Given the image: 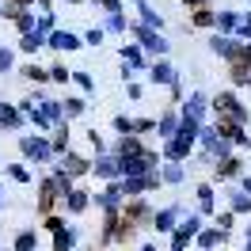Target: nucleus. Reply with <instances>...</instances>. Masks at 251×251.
I'll list each match as a JSON object with an SVG mask.
<instances>
[{
    "instance_id": "0eeeda50",
    "label": "nucleus",
    "mask_w": 251,
    "mask_h": 251,
    "mask_svg": "<svg viewBox=\"0 0 251 251\" xmlns=\"http://www.w3.org/2000/svg\"><path fill=\"white\" fill-rule=\"evenodd\" d=\"M129 31H133V38L141 42V50H149L152 57H164V53H168V42L156 34V27H149V23H133Z\"/></svg>"
},
{
    "instance_id": "6ab92c4d",
    "label": "nucleus",
    "mask_w": 251,
    "mask_h": 251,
    "mask_svg": "<svg viewBox=\"0 0 251 251\" xmlns=\"http://www.w3.org/2000/svg\"><path fill=\"white\" fill-rule=\"evenodd\" d=\"M23 122H27V114L19 110V103L12 107V103H0V129H23Z\"/></svg>"
},
{
    "instance_id": "7ed1b4c3",
    "label": "nucleus",
    "mask_w": 251,
    "mask_h": 251,
    "mask_svg": "<svg viewBox=\"0 0 251 251\" xmlns=\"http://www.w3.org/2000/svg\"><path fill=\"white\" fill-rule=\"evenodd\" d=\"M198 145H202V152H205L209 160L232 156V141H228V137H221L217 126H202V129H198Z\"/></svg>"
},
{
    "instance_id": "9d476101",
    "label": "nucleus",
    "mask_w": 251,
    "mask_h": 251,
    "mask_svg": "<svg viewBox=\"0 0 251 251\" xmlns=\"http://www.w3.org/2000/svg\"><path fill=\"white\" fill-rule=\"evenodd\" d=\"M213 126H217L221 137H228L232 145H248V149H251V137H248V126H244V122H232V118H217Z\"/></svg>"
},
{
    "instance_id": "6e6d98bb",
    "label": "nucleus",
    "mask_w": 251,
    "mask_h": 251,
    "mask_svg": "<svg viewBox=\"0 0 251 251\" xmlns=\"http://www.w3.org/2000/svg\"><path fill=\"white\" fill-rule=\"evenodd\" d=\"M236 34H240L244 42H251V16H244V23H240V31H236Z\"/></svg>"
},
{
    "instance_id": "0e129e2a",
    "label": "nucleus",
    "mask_w": 251,
    "mask_h": 251,
    "mask_svg": "<svg viewBox=\"0 0 251 251\" xmlns=\"http://www.w3.org/2000/svg\"><path fill=\"white\" fill-rule=\"evenodd\" d=\"M248 248H251V225H248Z\"/></svg>"
},
{
    "instance_id": "c9c22d12",
    "label": "nucleus",
    "mask_w": 251,
    "mask_h": 251,
    "mask_svg": "<svg viewBox=\"0 0 251 251\" xmlns=\"http://www.w3.org/2000/svg\"><path fill=\"white\" fill-rule=\"evenodd\" d=\"M0 16L12 19V23H19V19L27 16V8H23V4H16V0H8V4H0Z\"/></svg>"
},
{
    "instance_id": "13d9d810",
    "label": "nucleus",
    "mask_w": 251,
    "mask_h": 251,
    "mask_svg": "<svg viewBox=\"0 0 251 251\" xmlns=\"http://www.w3.org/2000/svg\"><path fill=\"white\" fill-rule=\"evenodd\" d=\"M126 95L129 99H141V84H126Z\"/></svg>"
},
{
    "instance_id": "4468645a",
    "label": "nucleus",
    "mask_w": 251,
    "mask_h": 251,
    "mask_svg": "<svg viewBox=\"0 0 251 251\" xmlns=\"http://www.w3.org/2000/svg\"><path fill=\"white\" fill-rule=\"evenodd\" d=\"M179 122H183V110L168 107L164 114H160V122H156V137H160V141H168V137H175V129H179Z\"/></svg>"
},
{
    "instance_id": "052dcab7",
    "label": "nucleus",
    "mask_w": 251,
    "mask_h": 251,
    "mask_svg": "<svg viewBox=\"0 0 251 251\" xmlns=\"http://www.w3.org/2000/svg\"><path fill=\"white\" fill-rule=\"evenodd\" d=\"M240 187H244V190L251 194V175H240Z\"/></svg>"
},
{
    "instance_id": "37998d69",
    "label": "nucleus",
    "mask_w": 251,
    "mask_h": 251,
    "mask_svg": "<svg viewBox=\"0 0 251 251\" xmlns=\"http://www.w3.org/2000/svg\"><path fill=\"white\" fill-rule=\"evenodd\" d=\"M50 80H53V84H69V80H73V73H69L65 65H50Z\"/></svg>"
},
{
    "instance_id": "a18cd8bd",
    "label": "nucleus",
    "mask_w": 251,
    "mask_h": 251,
    "mask_svg": "<svg viewBox=\"0 0 251 251\" xmlns=\"http://www.w3.org/2000/svg\"><path fill=\"white\" fill-rule=\"evenodd\" d=\"M42 228H46V232H61V228H65V217L50 213V217H42Z\"/></svg>"
},
{
    "instance_id": "58836bf2",
    "label": "nucleus",
    "mask_w": 251,
    "mask_h": 251,
    "mask_svg": "<svg viewBox=\"0 0 251 251\" xmlns=\"http://www.w3.org/2000/svg\"><path fill=\"white\" fill-rule=\"evenodd\" d=\"M122 61H126V65H133V69H141V65H145V57H141V42H137V46H122Z\"/></svg>"
},
{
    "instance_id": "79ce46f5",
    "label": "nucleus",
    "mask_w": 251,
    "mask_h": 251,
    "mask_svg": "<svg viewBox=\"0 0 251 251\" xmlns=\"http://www.w3.org/2000/svg\"><path fill=\"white\" fill-rule=\"evenodd\" d=\"M80 114H84V99H76V95L65 99V118H80Z\"/></svg>"
},
{
    "instance_id": "09e8293b",
    "label": "nucleus",
    "mask_w": 251,
    "mask_h": 251,
    "mask_svg": "<svg viewBox=\"0 0 251 251\" xmlns=\"http://www.w3.org/2000/svg\"><path fill=\"white\" fill-rule=\"evenodd\" d=\"M152 129H156V122H152V118H133V133H152Z\"/></svg>"
},
{
    "instance_id": "c756f323",
    "label": "nucleus",
    "mask_w": 251,
    "mask_h": 251,
    "mask_svg": "<svg viewBox=\"0 0 251 251\" xmlns=\"http://www.w3.org/2000/svg\"><path fill=\"white\" fill-rule=\"evenodd\" d=\"M88 202H92V198H88V190H73V194H69V198H65V209H69V213H84V209H88Z\"/></svg>"
},
{
    "instance_id": "c03bdc74",
    "label": "nucleus",
    "mask_w": 251,
    "mask_h": 251,
    "mask_svg": "<svg viewBox=\"0 0 251 251\" xmlns=\"http://www.w3.org/2000/svg\"><path fill=\"white\" fill-rule=\"evenodd\" d=\"M114 133H118V137L133 133V118H126V114H114Z\"/></svg>"
},
{
    "instance_id": "e433bc0d",
    "label": "nucleus",
    "mask_w": 251,
    "mask_h": 251,
    "mask_svg": "<svg viewBox=\"0 0 251 251\" xmlns=\"http://www.w3.org/2000/svg\"><path fill=\"white\" fill-rule=\"evenodd\" d=\"M194 27H217V16L209 12V8H194V16H190Z\"/></svg>"
},
{
    "instance_id": "680f3d73",
    "label": "nucleus",
    "mask_w": 251,
    "mask_h": 251,
    "mask_svg": "<svg viewBox=\"0 0 251 251\" xmlns=\"http://www.w3.org/2000/svg\"><path fill=\"white\" fill-rule=\"evenodd\" d=\"M16 4H23V8H31V4H34V0H16Z\"/></svg>"
},
{
    "instance_id": "393cba45",
    "label": "nucleus",
    "mask_w": 251,
    "mask_h": 251,
    "mask_svg": "<svg viewBox=\"0 0 251 251\" xmlns=\"http://www.w3.org/2000/svg\"><path fill=\"white\" fill-rule=\"evenodd\" d=\"M228 80L236 88H251V61H232L228 65Z\"/></svg>"
},
{
    "instance_id": "864d4df0",
    "label": "nucleus",
    "mask_w": 251,
    "mask_h": 251,
    "mask_svg": "<svg viewBox=\"0 0 251 251\" xmlns=\"http://www.w3.org/2000/svg\"><path fill=\"white\" fill-rule=\"evenodd\" d=\"M84 42H88V46H99V42H103V31H99V27H92V31L84 34Z\"/></svg>"
},
{
    "instance_id": "7c9ffc66",
    "label": "nucleus",
    "mask_w": 251,
    "mask_h": 251,
    "mask_svg": "<svg viewBox=\"0 0 251 251\" xmlns=\"http://www.w3.org/2000/svg\"><path fill=\"white\" fill-rule=\"evenodd\" d=\"M19 76L27 80V84H46V80H50V69H42V65H23V69H19Z\"/></svg>"
},
{
    "instance_id": "a211bd4d",
    "label": "nucleus",
    "mask_w": 251,
    "mask_h": 251,
    "mask_svg": "<svg viewBox=\"0 0 251 251\" xmlns=\"http://www.w3.org/2000/svg\"><path fill=\"white\" fill-rule=\"evenodd\" d=\"M209 107H213V103H209V99H205L202 92H194V95L187 99V103H183V114H187V118H194V122H202V126H205V110H209Z\"/></svg>"
},
{
    "instance_id": "1a4fd4ad",
    "label": "nucleus",
    "mask_w": 251,
    "mask_h": 251,
    "mask_svg": "<svg viewBox=\"0 0 251 251\" xmlns=\"http://www.w3.org/2000/svg\"><path fill=\"white\" fill-rule=\"evenodd\" d=\"M57 168H65V172L73 175V179H84V175H92V160L80 156V152H65V156H57Z\"/></svg>"
},
{
    "instance_id": "8fccbe9b",
    "label": "nucleus",
    "mask_w": 251,
    "mask_h": 251,
    "mask_svg": "<svg viewBox=\"0 0 251 251\" xmlns=\"http://www.w3.org/2000/svg\"><path fill=\"white\" fill-rule=\"evenodd\" d=\"M217 225L225 228V232H232V225H236V213H232V209H225V213H217Z\"/></svg>"
},
{
    "instance_id": "2f4dec72",
    "label": "nucleus",
    "mask_w": 251,
    "mask_h": 251,
    "mask_svg": "<svg viewBox=\"0 0 251 251\" xmlns=\"http://www.w3.org/2000/svg\"><path fill=\"white\" fill-rule=\"evenodd\" d=\"M12 248H16V251H38V232H34V228H23V232L16 236Z\"/></svg>"
},
{
    "instance_id": "4be33fe9",
    "label": "nucleus",
    "mask_w": 251,
    "mask_h": 251,
    "mask_svg": "<svg viewBox=\"0 0 251 251\" xmlns=\"http://www.w3.org/2000/svg\"><path fill=\"white\" fill-rule=\"evenodd\" d=\"M194 198H198V213H202V217L217 209V190H213V183H198Z\"/></svg>"
},
{
    "instance_id": "4d7b16f0",
    "label": "nucleus",
    "mask_w": 251,
    "mask_h": 251,
    "mask_svg": "<svg viewBox=\"0 0 251 251\" xmlns=\"http://www.w3.org/2000/svg\"><path fill=\"white\" fill-rule=\"evenodd\" d=\"M103 8H107V16H114V12H122V0H99Z\"/></svg>"
},
{
    "instance_id": "69168bd1",
    "label": "nucleus",
    "mask_w": 251,
    "mask_h": 251,
    "mask_svg": "<svg viewBox=\"0 0 251 251\" xmlns=\"http://www.w3.org/2000/svg\"><path fill=\"white\" fill-rule=\"evenodd\" d=\"M0 205H4V190H0Z\"/></svg>"
},
{
    "instance_id": "5fc2aeb1",
    "label": "nucleus",
    "mask_w": 251,
    "mask_h": 251,
    "mask_svg": "<svg viewBox=\"0 0 251 251\" xmlns=\"http://www.w3.org/2000/svg\"><path fill=\"white\" fill-rule=\"evenodd\" d=\"M168 92H172V107H179V103H183V84L175 80V84H172V88H168Z\"/></svg>"
},
{
    "instance_id": "20e7f679",
    "label": "nucleus",
    "mask_w": 251,
    "mask_h": 251,
    "mask_svg": "<svg viewBox=\"0 0 251 251\" xmlns=\"http://www.w3.org/2000/svg\"><path fill=\"white\" fill-rule=\"evenodd\" d=\"M213 110H217V118H232V122L248 126V107L240 103V95H236V92H217V95H213Z\"/></svg>"
},
{
    "instance_id": "423d86ee",
    "label": "nucleus",
    "mask_w": 251,
    "mask_h": 251,
    "mask_svg": "<svg viewBox=\"0 0 251 251\" xmlns=\"http://www.w3.org/2000/svg\"><path fill=\"white\" fill-rule=\"evenodd\" d=\"M202 232V213H190L187 221H179L172 232V251H187V244H194Z\"/></svg>"
},
{
    "instance_id": "cd10ccee",
    "label": "nucleus",
    "mask_w": 251,
    "mask_h": 251,
    "mask_svg": "<svg viewBox=\"0 0 251 251\" xmlns=\"http://www.w3.org/2000/svg\"><path fill=\"white\" fill-rule=\"evenodd\" d=\"M76 248V228L73 225H65L61 232H53V251H73Z\"/></svg>"
},
{
    "instance_id": "603ef678",
    "label": "nucleus",
    "mask_w": 251,
    "mask_h": 251,
    "mask_svg": "<svg viewBox=\"0 0 251 251\" xmlns=\"http://www.w3.org/2000/svg\"><path fill=\"white\" fill-rule=\"evenodd\" d=\"M88 141H92L95 156H103V137H99V129H88Z\"/></svg>"
},
{
    "instance_id": "3c124183",
    "label": "nucleus",
    "mask_w": 251,
    "mask_h": 251,
    "mask_svg": "<svg viewBox=\"0 0 251 251\" xmlns=\"http://www.w3.org/2000/svg\"><path fill=\"white\" fill-rule=\"evenodd\" d=\"M12 65H16V57H12V50H4V46H0V73H8Z\"/></svg>"
},
{
    "instance_id": "c85d7f7f",
    "label": "nucleus",
    "mask_w": 251,
    "mask_h": 251,
    "mask_svg": "<svg viewBox=\"0 0 251 251\" xmlns=\"http://www.w3.org/2000/svg\"><path fill=\"white\" fill-rule=\"evenodd\" d=\"M240 23H244V16H236V12H217V31L221 34H236Z\"/></svg>"
},
{
    "instance_id": "e2e57ef3",
    "label": "nucleus",
    "mask_w": 251,
    "mask_h": 251,
    "mask_svg": "<svg viewBox=\"0 0 251 251\" xmlns=\"http://www.w3.org/2000/svg\"><path fill=\"white\" fill-rule=\"evenodd\" d=\"M141 251H156V244H145V248H141Z\"/></svg>"
},
{
    "instance_id": "dca6fc26",
    "label": "nucleus",
    "mask_w": 251,
    "mask_h": 251,
    "mask_svg": "<svg viewBox=\"0 0 251 251\" xmlns=\"http://www.w3.org/2000/svg\"><path fill=\"white\" fill-rule=\"evenodd\" d=\"M149 145L141 141V133H126V137H118L114 141V156L122 160V156H137V152H145Z\"/></svg>"
},
{
    "instance_id": "9b49d317",
    "label": "nucleus",
    "mask_w": 251,
    "mask_h": 251,
    "mask_svg": "<svg viewBox=\"0 0 251 251\" xmlns=\"http://www.w3.org/2000/svg\"><path fill=\"white\" fill-rule=\"evenodd\" d=\"M122 202H126L122 179H114V183H107V194H99V198H95V205H99L103 213H110V209H122Z\"/></svg>"
},
{
    "instance_id": "de8ad7c7",
    "label": "nucleus",
    "mask_w": 251,
    "mask_h": 251,
    "mask_svg": "<svg viewBox=\"0 0 251 251\" xmlns=\"http://www.w3.org/2000/svg\"><path fill=\"white\" fill-rule=\"evenodd\" d=\"M73 84H76L80 92H92V88H95V80L88 76V73H73Z\"/></svg>"
},
{
    "instance_id": "b1692460",
    "label": "nucleus",
    "mask_w": 251,
    "mask_h": 251,
    "mask_svg": "<svg viewBox=\"0 0 251 251\" xmlns=\"http://www.w3.org/2000/svg\"><path fill=\"white\" fill-rule=\"evenodd\" d=\"M228 209H232L236 217H248V213H251V194H248L244 187L228 190Z\"/></svg>"
},
{
    "instance_id": "f257e3e1",
    "label": "nucleus",
    "mask_w": 251,
    "mask_h": 251,
    "mask_svg": "<svg viewBox=\"0 0 251 251\" xmlns=\"http://www.w3.org/2000/svg\"><path fill=\"white\" fill-rule=\"evenodd\" d=\"M198 129H202V122H194V118H187V114H183V122H179V129H175V137H168V141H164L160 156L183 164V160L194 152V145H198Z\"/></svg>"
},
{
    "instance_id": "2eb2a0df",
    "label": "nucleus",
    "mask_w": 251,
    "mask_h": 251,
    "mask_svg": "<svg viewBox=\"0 0 251 251\" xmlns=\"http://www.w3.org/2000/svg\"><path fill=\"white\" fill-rule=\"evenodd\" d=\"M84 46V38L80 34H69V31H50V50H57V53H73V50Z\"/></svg>"
},
{
    "instance_id": "aec40b11",
    "label": "nucleus",
    "mask_w": 251,
    "mask_h": 251,
    "mask_svg": "<svg viewBox=\"0 0 251 251\" xmlns=\"http://www.w3.org/2000/svg\"><path fill=\"white\" fill-rule=\"evenodd\" d=\"M149 76L156 80V84H164V88H172L175 80H179V73H175V69H172L168 61H164V57H156V61L149 65Z\"/></svg>"
},
{
    "instance_id": "5701e85b",
    "label": "nucleus",
    "mask_w": 251,
    "mask_h": 251,
    "mask_svg": "<svg viewBox=\"0 0 251 251\" xmlns=\"http://www.w3.org/2000/svg\"><path fill=\"white\" fill-rule=\"evenodd\" d=\"M175 225H179V205H168V209L152 213V228L156 232H175Z\"/></svg>"
},
{
    "instance_id": "f3484780",
    "label": "nucleus",
    "mask_w": 251,
    "mask_h": 251,
    "mask_svg": "<svg viewBox=\"0 0 251 251\" xmlns=\"http://www.w3.org/2000/svg\"><path fill=\"white\" fill-rule=\"evenodd\" d=\"M118 225H122V209H110L107 221H103V228H99V248L118 244Z\"/></svg>"
},
{
    "instance_id": "6e6552de",
    "label": "nucleus",
    "mask_w": 251,
    "mask_h": 251,
    "mask_svg": "<svg viewBox=\"0 0 251 251\" xmlns=\"http://www.w3.org/2000/svg\"><path fill=\"white\" fill-rule=\"evenodd\" d=\"M92 175H99V179L114 183V179H122V160L114 156V152H103V156L92 160Z\"/></svg>"
},
{
    "instance_id": "473e14b6",
    "label": "nucleus",
    "mask_w": 251,
    "mask_h": 251,
    "mask_svg": "<svg viewBox=\"0 0 251 251\" xmlns=\"http://www.w3.org/2000/svg\"><path fill=\"white\" fill-rule=\"evenodd\" d=\"M160 175H164V183H183V164H175V160H164V168H160Z\"/></svg>"
},
{
    "instance_id": "39448f33",
    "label": "nucleus",
    "mask_w": 251,
    "mask_h": 251,
    "mask_svg": "<svg viewBox=\"0 0 251 251\" xmlns=\"http://www.w3.org/2000/svg\"><path fill=\"white\" fill-rule=\"evenodd\" d=\"M57 202H65L57 179H53V175H42V179H38V202H34V205H38V213H42V217H50Z\"/></svg>"
},
{
    "instance_id": "338daca9",
    "label": "nucleus",
    "mask_w": 251,
    "mask_h": 251,
    "mask_svg": "<svg viewBox=\"0 0 251 251\" xmlns=\"http://www.w3.org/2000/svg\"><path fill=\"white\" fill-rule=\"evenodd\" d=\"M240 251H251V248H240Z\"/></svg>"
},
{
    "instance_id": "bb28decb",
    "label": "nucleus",
    "mask_w": 251,
    "mask_h": 251,
    "mask_svg": "<svg viewBox=\"0 0 251 251\" xmlns=\"http://www.w3.org/2000/svg\"><path fill=\"white\" fill-rule=\"evenodd\" d=\"M50 141H53V152H57V156H65V152H69V141H73L69 122H57V126H53V137H50Z\"/></svg>"
},
{
    "instance_id": "72a5a7b5",
    "label": "nucleus",
    "mask_w": 251,
    "mask_h": 251,
    "mask_svg": "<svg viewBox=\"0 0 251 251\" xmlns=\"http://www.w3.org/2000/svg\"><path fill=\"white\" fill-rule=\"evenodd\" d=\"M232 42H236V38H228V34H213V38H209V50H213L217 57H228Z\"/></svg>"
},
{
    "instance_id": "ddd939ff",
    "label": "nucleus",
    "mask_w": 251,
    "mask_h": 251,
    "mask_svg": "<svg viewBox=\"0 0 251 251\" xmlns=\"http://www.w3.org/2000/svg\"><path fill=\"white\" fill-rule=\"evenodd\" d=\"M213 164H217V183H228V179H240V175H244V160L240 156H221V160H213Z\"/></svg>"
},
{
    "instance_id": "f8f14e48",
    "label": "nucleus",
    "mask_w": 251,
    "mask_h": 251,
    "mask_svg": "<svg viewBox=\"0 0 251 251\" xmlns=\"http://www.w3.org/2000/svg\"><path fill=\"white\" fill-rule=\"evenodd\" d=\"M122 217L137 221V225H152V209H149V202H141V198H126L122 202Z\"/></svg>"
},
{
    "instance_id": "a19ab883",
    "label": "nucleus",
    "mask_w": 251,
    "mask_h": 251,
    "mask_svg": "<svg viewBox=\"0 0 251 251\" xmlns=\"http://www.w3.org/2000/svg\"><path fill=\"white\" fill-rule=\"evenodd\" d=\"M137 228H141L137 221L122 217V225H118V244H126V240H133V236H137Z\"/></svg>"
},
{
    "instance_id": "f03ea898",
    "label": "nucleus",
    "mask_w": 251,
    "mask_h": 251,
    "mask_svg": "<svg viewBox=\"0 0 251 251\" xmlns=\"http://www.w3.org/2000/svg\"><path fill=\"white\" fill-rule=\"evenodd\" d=\"M19 152H23V160H31V164H50V160L57 156V152H53V141H50L46 133L19 137Z\"/></svg>"
},
{
    "instance_id": "bf43d9fd",
    "label": "nucleus",
    "mask_w": 251,
    "mask_h": 251,
    "mask_svg": "<svg viewBox=\"0 0 251 251\" xmlns=\"http://www.w3.org/2000/svg\"><path fill=\"white\" fill-rule=\"evenodd\" d=\"M183 4H187V8H205L209 0H183Z\"/></svg>"
},
{
    "instance_id": "49530a36",
    "label": "nucleus",
    "mask_w": 251,
    "mask_h": 251,
    "mask_svg": "<svg viewBox=\"0 0 251 251\" xmlns=\"http://www.w3.org/2000/svg\"><path fill=\"white\" fill-rule=\"evenodd\" d=\"M107 31H114V34H122V31H126V16H122V12L107 16Z\"/></svg>"
},
{
    "instance_id": "412c9836",
    "label": "nucleus",
    "mask_w": 251,
    "mask_h": 251,
    "mask_svg": "<svg viewBox=\"0 0 251 251\" xmlns=\"http://www.w3.org/2000/svg\"><path fill=\"white\" fill-rule=\"evenodd\" d=\"M225 240H228V232H225L221 225H213V228H202V232H198V240H194V244H198V248H202V251H213V248H221Z\"/></svg>"
},
{
    "instance_id": "a878e982",
    "label": "nucleus",
    "mask_w": 251,
    "mask_h": 251,
    "mask_svg": "<svg viewBox=\"0 0 251 251\" xmlns=\"http://www.w3.org/2000/svg\"><path fill=\"white\" fill-rule=\"evenodd\" d=\"M42 46H50V34H42V31H27L19 38V50H23V53H38Z\"/></svg>"
},
{
    "instance_id": "ea45409f",
    "label": "nucleus",
    "mask_w": 251,
    "mask_h": 251,
    "mask_svg": "<svg viewBox=\"0 0 251 251\" xmlns=\"http://www.w3.org/2000/svg\"><path fill=\"white\" fill-rule=\"evenodd\" d=\"M4 172H8V179H16V183H31V168L27 164H8Z\"/></svg>"
},
{
    "instance_id": "4c0bfd02",
    "label": "nucleus",
    "mask_w": 251,
    "mask_h": 251,
    "mask_svg": "<svg viewBox=\"0 0 251 251\" xmlns=\"http://www.w3.org/2000/svg\"><path fill=\"white\" fill-rule=\"evenodd\" d=\"M137 12H141V23H149V27H164V19L156 16V12H152V8H149V4H145V0H137Z\"/></svg>"
},
{
    "instance_id": "f704fd0d",
    "label": "nucleus",
    "mask_w": 251,
    "mask_h": 251,
    "mask_svg": "<svg viewBox=\"0 0 251 251\" xmlns=\"http://www.w3.org/2000/svg\"><path fill=\"white\" fill-rule=\"evenodd\" d=\"M53 179H57V187H61V194H65V198H69V194L76 190V179L65 172V168H53Z\"/></svg>"
}]
</instances>
